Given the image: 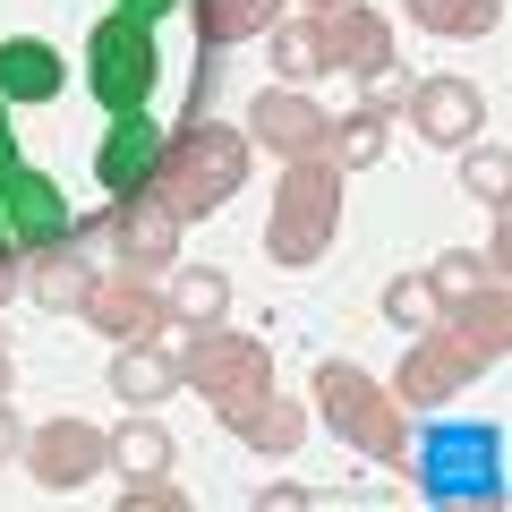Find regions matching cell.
I'll use <instances>...</instances> for the list:
<instances>
[{
  "label": "cell",
  "mask_w": 512,
  "mask_h": 512,
  "mask_svg": "<svg viewBox=\"0 0 512 512\" xmlns=\"http://www.w3.org/2000/svg\"><path fill=\"white\" fill-rule=\"evenodd\" d=\"M325 137H333V120L308 103L299 86H265L248 103V146H274L282 163H308V154H325Z\"/></svg>",
  "instance_id": "9c48e42d"
},
{
  "label": "cell",
  "mask_w": 512,
  "mask_h": 512,
  "mask_svg": "<svg viewBox=\"0 0 512 512\" xmlns=\"http://www.w3.org/2000/svg\"><path fill=\"white\" fill-rule=\"evenodd\" d=\"M86 316L94 333H111V342H163V291H154L146 274H94V291H86Z\"/></svg>",
  "instance_id": "30bf717a"
},
{
  "label": "cell",
  "mask_w": 512,
  "mask_h": 512,
  "mask_svg": "<svg viewBox=\"0 0 512 512\" xmlns=\"http://www.w3.org/2000/svg\"><path fill=\"white\" fill-rule=\"evenodd\" d=\"M154 154H163V128H154L146 111H120V120H111V137L94 146V180H103L111 197H128V188L154 180Z\"/></svg>",
  "instance_id": "5bb4252c"
},
{
  "label": "cell",
  "mask_w": 512,
  "mask_h": 512,
  "mask_svg": "<svg viewBox=\"0 0 512 512\" xmlns=\"http://www.w3.org/2000/svg\"><path fill=\"white\" fill-rule=\"evenodd\" d=\"M180 504H188V495L171 487L163 470H154V478H128V487H120V512H180Z\"/></svg>",
  "instance_id": "f546056e"
},
{
  "label": "cell",
  "mask_w": 512,
  "mask_h": 512,
  "mask_svg": "<svg viewBox=\"0 0 512 512\" xmlns=\"http://www.w3.org/2000/svg\"><path fill=\"white\" fill-rule=\"evenodd\" d=\"M60 94V52L35 35H9L0 43V103H52Z\"/></svg>",
  "instance_id": "ffe728a7"
},
{
  "label": "cell",
  "mask_w": 512,
  "mask_h": 512,
  "mask_svg": "<svg viewBox=\"0 0 512 512\" xmlns=\"http://www.w3.org/2000/svg\"><path fill=\"white\" fill-rule=\"evenodd\" d=\"M0 248H9V231H0Z\"/></svg>",
  "instance_id": "74e56055"
},
{
  "label": "cell",
  "mask_w": 512,
  "mask_h": 512,
  "mask_svg": "<svg viewBox=\"0 0 512 512\" xmlns=\"http://www.w3.org/2000/svg\"><path fill=\"white\" fill-rule=\"evenodd\" d=\"M9 453H26V427H18V410H9V393H0V461Z\"/></svg>",
  "instance_id": "1f68e13d"
},
{
  "label": "cell",
  "mask_w": 512,
  "mask_h": 512,
  "mask_svg": "<svg viewBox=\"0 0 512 512\" xmlns=\"http://www.w3.org/2000/svg\"><path fill=\"white\" fill-rule=\"evenodd\" d=\"M436 333H444L470 367H495V359L512 350V299H504V282H478L470 299L436 308Z\"/></svg>",
  "instance_id": "8fae6325"
},
{
  "label": "cell",
  "mask_w": 512,
  "mask_h": 512,
  "mask_svg": "<svg viewBox=\"0 0 512 512\" xmlns=\"http://www.w3.org/2000/svg\"><path fill=\"white\" fill-rule=\"evenodd\" d=\"M248 128H222L214 111H197V120L180 128V137H163V154H154V197L171 205L180 222H197V214H214V205H231L239 197V180H248Z\"/></svg>",
  "instance_id": "6da1fadb"
},
{
  "label": "cell",
  "mask_w": 512,
  "mask_h": 512,
  "mask_svg": "<svg viewBox=\"0 0 512 512\" xmlns=\"http://www.w3.org/2000/svg\"><path fill=\"white\" fill-rule=\"evenodd\" d=\"M325 69H350V77H367V69H384L393 60V26L376 18V9H359V0H342V9H325Z\"/></svg>",
  "instance_id": "9a60e30c"
},
{
  "label": "cell",
  "mask_w": 512,
  "mask_h": 512,
  "mask_svg": "<svg viewBox=\"0 0 512 512\" xmlns=\"http://www.w3.org/2000/svg\"><path fill=\"white\" fill-rule=\"evenodd\" d=\"M103 470H111V436L86 427V419H52V427L26 436V478L52 487V495H77L86 478H103Z\"/></svg>",
  "instance_id": "8992f818"
},
{
  "label": "cell",
  "mask_w": 512,
  "mask_h": 512,
  "mask_svg": "<svg viewBox=\"0 0 512 512\" xmlns=\"http://www.w3.org/2000/svg\"><path fill=\"white\" fill-rule=\"evenodd\" d=\"M154 77H163L154 26H146V18H128V9H111V18L86 35V86H94V103H103L111 120H120V111H146Z\"/></svg>",
  "instance_id": "277c9868"
},
{
  "label": "cell",
  "mask_w": 512,
  "mask_h": 512,
  "mask_svg": "<svg viewBox=\"0 0 512 512\" xmlns=\"http://www.w3.org/2000/svg\"><path fill=\"white\" fill-rule=\"evenodd\" d=\"M333 231H342V171L325 163V154H308V163L282 171L274 188V214H265V256L274 265H316V256L333 248Z\"/></svg>",
  "instance_id": "7a4b0ae2"
},
{
  "label": "cell",
  "mask_w": 512,
  "mask_h": 512,
  "mask_svg": "<svg viewBox=\"0 0 512 512\" xmlns=\"http://www.w3.org/2000/svg\"><path fill=\"white\" fill-rule=\"evenodd\" d=\"M461 188H470L478 205H512V154L495 146V137H478V146H461Z\"/></svg>",
  "instance_id": "484cf974"
},
{
  "label": "cell",
  "mask_w": 512,
  "mask_h": 512,
  "mask_svg": "<svg viewBox=\"0 0 512 512\" xmlns=\"http://www.w3.org/2000/svg\"><path fill=\"white\" fill-rule=\"evenodd\" d=\"M163 316H171V325H188V333L222 325V316H231V274H214V265H171Z\"/></svg>",
  "instance_id": "ac0fdd59"
},
{
  "label": "cell",
  "mask_w": 512,
  "mask_h": 512,
  "mask_svg": "<svg viewBox=\"0 0 512 512\" xmlns=\"http://www.w3.org/2000/svg\"><path fill=\"white\" fill-rule=\"evenodd\" d=\"M265 35H274V77H282V86H316V77H325V26H316V18L265 26Z\"/></svg>",
  "instance_id": "603a6c76"
},
{
  "label": "cell",
  "mask_w": 512,
  "mask_h": 512,
  "mask_svg": "<svg viewBox=\"0 0 512 512\" xmlns=\"http://www.w3.org/2000/svg\"><path fill=\"white\" fill-rule=\"evenodd\" d=\"M120 9H128V18H146V26H154L163 9H180V0H120Z\"/></svg>",
  "instance_id": "e575fe53"
},
{
  "label": "cell",
  "mask_w": 512,
  "mask_h": 512,
  "mask_svg": "<svg viewBox=\"0 0 512 512\" xmlns=\"http://www.w3.org/2000/svg\"><path fill=\"white\" fill-rule=\"evenodd\" d=\"M308 504V487H256V512H299Z\"/></svg>",
  "instance_id": "4dcf8cb0"
},
{
  "label": "cell",
  "mask_w": 512,
  "mask_h": 512,
  "mask_svg": "<svg viewBox=\"0 0 512 512\" xmlns=\"http://www.w3.org/2000/svg\"><path fill=\"white\" fill-rule=\"evenodd\" d=\"M470 376H478V367L461 359V350L444 342L436 325H427V333H410V350H402V376H393V402H402V410H444V402H453V393H461Z\"/></svg>",
  "instance_id": "7c38bea8"
},
{
  "label": "cell",
  "mask_w": 512,
  "mask_h": 512,
  "mask_svg": "<svg viewBox=\"0 0 512 512\" xmlns=\"http://www.w3.org/2000/svg\"><path fill=\"white\" fill-rule=\"evenodd\" d=\"M26 299H35V308H52V316H69V308H86V291H94V265L86 256L69 248V239H43L35 256H26Z\"/></svg>",
  "instance_id": "2e32d148"
},
{
  "label": "cell",
  "mask_w": 512,
  "mask_h": 512,
  "mask_svg": "<svg viewBox=\"0 0 512 512\" xmlns=\"http://www.w3.org/2000/svg\"><path fill=\"white\" fill-rule=\"evenodd\" d=\"M384 120L376 111H350V120H333V137H325V163L333 171H367V163H384Z\"/></svg>",
  "instance_id": "d4e9b609"
},
{
  "label": "cell",
  "mask_w": 512,
  "mask_h": 512,
  "mask_svg": "<svg viewBox=\"0 0 512 512\" xmlns=\"http://www.w3.org/2000/svg\"><path fill=\"white\" fill-rule=\"evenodd\" d=\"M111 470H120V478L171 470V436H163L154 419H137V410H128V427H111Z\"/></svg>",
  "instance_id": "cb8c5ba5"
},
{
  "label": "cell",
  "mask_w": 512,
  "mask_h": 512,
  "mask_svg": "<svg viewBox=\"0 0 512 512\" xmlns=\"http://www.w3.org/2000/svg\"><path fill=\"white\" fill-rule=\"evenodd\" d=\"M18 171V128H9V103H0V180Z\"/></svg>",
  "instance_id": "d6a6232c"
},
{
  "label": "cell",
  "mask_w": 512,
  "mask_h": 512,
  "mask_svg": "<svg viewBox=\"0 0 512 512\" xmlns=\"http://www.w3.org/2000/svg\"><path fill=\"white\" fill-rule=\"evenodd\" d=\"M111 248H120L128 274H171V265H180V214H171L154 188H128L120 214H111Z\"/></svg>",
  "instance_id": "ba28073f"
},
{
  "label": "cell",
  "mask_w": 512,
  "mask_h": 512,
  "mask_svg": "<svg viewBox=\"0 0 512 512\" xmlns=\"http://www.w3.org/2000/svg\"><path fill=\"white\" fill-rule=\"evenodd\" d=\"M18 291H26V282H18V256L0 248V308H9V299H18Z\"/></svg>",
  "instance_id": "836d02e7"
},
{
  "label": "cell",
  "mask_w": 512,
  "mask_h": 512,
  "mask_svg": "<svg viewBox=\"0 0 512 512\" xmlns=\"http://www.w3.org/2000/svg\"><path fill=\"white\" fill-rule=\"evenodd\" d=\"M359 94H367L359 111H376V120H393V111L410 103V77L393 69V60H384V69H367V77H359Z\"/></svg>",
  "instance_id": "f1b7e54d"
},
{
  "label": "cell",
  "mask_w": 512,
  "mask_h": 512,
  "mask_svg": "<svg viewBox=\"0 0 512 512\" xmlns=\"http://www.w3.org/2000/svg\"><path fill=\"white\" fill-rule=\"evenodd\" d=\"M180 384H197L214 410H239L256 393H274V350L256 333H231V325H205L197 342H180Z\"/></svg>",
  "instance_id": "5b68a950"
},
{
  "label": "cell",
  "mask_w": 512,
  "mask_h": 512,
  "mask_svg": "<svg viewBox=\"0 0 512 512\" xmlns=\"http://www.w3.org/2000/svg\"><path fill=\"white\" fill-rule=\"evenodd\" d=\"M402 120L419 128L427 146H453V154L487 137V103H478L470 77H419V86H410V103H402Z\"/></svg>",
  "instance_id": "52a82bcc"
},
{
  "label": "cell",
  "mask_w": 512,
  "mask_h": 512,
  "mask_svg": "<svg viewBox=\"0 0 512 512\" xmlns=\"http://www.w3.org/2000/svg\"><path fill=\"white\" fill-rule=\"evenodd\" d=\"M316 410H325V427L350 444V453L384 461V470H402V461H410V419H402V402H393L376 376L325 359V367H316Z\"/></svg>",
  "instance_id": "3957f363"
},
{
  "label": "cell",
  "mask_w": 512,
  "mask_h": 512,
  "mask_svg": "<svg viewBox=\"0 0 512 512\" xmlns=\"http://www.w3.org/2000/svg\"><path fill=\"white\" fill-rule=\"evenodd\" d=\"M384 316H393L402 333L436 325V291H427V274H393V282H384Z\"/></svg>",
  "instance_id": "83f0119b"
},
{
  "label": "cell",
  "mask_w": 512,
  "mask_h": 512,
  "mask_svg": "<svg viewBox=\"0 0 512 512\" xmlns=\"http://www.w3.org/2000/svg\"><path fill=\"white\" fill-rule=\"evenodd\" d=\"M299 9H308V18H325V9H342V0H299Z\"/></svg>",
  "instance_id": "8d00e7d4"
},
{
  "label": "cell",
  "mask_w": 512,
  "mask_h": 512,
  "mask_svg": "<svg viewBox=\"0 0 512 512\" xmlns=\"http://www.w3.org/2000/svg\"><path fill=\"white\" fill-rule=\"evenodd\" d=\"M111 393H120L128 410H154L163 393H180V350H163V342H120V359H111Z\"/></svg>",
  "instance_id": "e0dca14e"
},
{
  "label": "cell",
  "mask_w": 512,
  "mask_h": 512,
  "mask_svg": "<svg viewBox=\"0 0 512 512\" xmlns=\"http://www.w3.org/2000/svg\"><path fill=\"white\" fill-rule=\"evenodd\" d=\"M478 282H495V274H487V256H470V248H444L436 265H427V291H436V308H453V299H470Z\"/></svg>",
  "instance_id": "4316f807"
},
{
  "label": "cell",
  "mask_w": 512,
  "mask_h": 512,
  "mask_svg": "<svg viewBox=\"0 0 512 512\" xmlns=\"http://www.w3.org/2000/svg\"><path fill=\"white\" fill-rule=\"evenodd\" d=\"M197 9V43L205 52H231V43H256L274 26V0H188Z\"/></svg>",
  "instance_id": "44dd1931"
},
{
  "label": "cell",
  "mask_w": 512,
  "mask_h": 512,
  "mask_svg": "<svg viewBox=\"0 0 512 512\" xmlns=\"http://www.w3.org/2000/svg\"><path fill=\"white\" fill-rule=\"evenodd\" d=\"M9 384H18V359H9V342H0V393H9Z\"/></svg>",
  "instance_id": "d590c367"
},
{
  "label": "cell",
  "mask_w": 512,
  "mask_h": 512,
  "mask_svg": "<svg viewBox=\"0 0 512 512\" xmlns=\"http://www.w3.org/2000/svg\"><path fill=\"white\" fill-rule=\"evenodd\" d=\"M0 231H9V248H43V239H69V197H60L52 180H43V171H9V180H0Z\"/></svg>",
  "instance_id": "4fadbf2b"
},
{
  "label": "cell",
  "mask_w": 512,
  "mask_h": 512,
  "mask_svg": "<svg viewBox=\"0 0 512 512\" xmlns=\"http://www.w3.org/2000/svg\"><path fill=\"white\" fill-rule=\"evenodd\" d=\"M222 427H231L239 444H256V453H291V444L308 436V410H299V402H282V393H256V402L222 410Z\"/></svg>",
  "instance_id": "d6986e66"
},
{
  "label": "cell",
  "mask_w": 512,
  "mask_h": 512,
  "mask_svg": "<svg viewBox=\"0 0 512 512\" xmlns=\"http://www.w3.org/2000/svg\"><path fill=\"white\" fill-rule=\"evenodd\" d=\"M410 26H427L444 43H478L504 26V0H410Z\"/></svg>",
  "instance_id": "7402d4cb"
}]
</instances>
